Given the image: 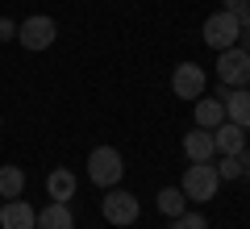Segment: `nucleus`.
Wrapping results in <instances>:
<instances>
[{"mask_svg":"<svg viewBox=\"0 0 250 229\" xmlns=\"http://www.w3.org/2000/svg\"><path fill=\"white\" fill-rule=\"evenodd\" d=\"M154 204H159L163 217H179V212H188V196L179 192V187H163V192L154 196Z\"/></svg>","mask_w":250,"mask_h":229,"instance_id":"dca6fc26","label":"nucleus"},{"mask_svg":"<svg viewBox=\"0 0 250 229\" xmlns=\"http://www.w3.org/2000/svg\"><path fill=\"white\" fill-rule=\"evenodd\" d=\"M221 104H225V121L250 129V88H229V96Z\"/></svg>","mask_w":250,"mask_h":229,"instance_id":"f8f14e48","label":"nucleus"},{"mask_svg":"<svg viewBox=\"0 0 250 229\" xmlns=\"http://www.w3.org/2000/svg\"><path fill=\"white\" fill-rule=\"evenodd\" d=\"M217 187H221V175H217L213 163H192V167L184 171L179 192L188 196V204H208V200L217 196Z\"/></svg>","mask_w":250,"mask_h":229,"instance_id":"f257e3e1","label":"nucleus"},{"mask_svg":"<svg viewBox=\"0 0 250 229\" xmlns=\"http://www.w3.org/2000/svg\"><path fill=\"white\" fill-rule=\"evenodd\" d=\"M171 229H208V221L200 212H179V217H171Z\"/></svg>","mask_w":250,"mask_h":229,"instance_id":"a211bd4d","label":"nucleus"},{"mask_svg":"<svg viewBox=\"0 0 250 229\" xmlns=\"http://www.w3.org/2000/svg\"><path fill=\"white\" fill-rule=\"evenodd\" d=\"M221 9H225V13H233L242 25H250V0H221Z\"/></svg>","mask_w":250,"mask_h":229,"instance_id":"6ab92c4d","label":"nucleus"},{"mask_svg":"<svg viewBox=\"0 0 250 229\" xmlns=\"http://www.w3.org/2000/svg\"><path fill=\"white\" fill-rule=\"evenodd\" d=\"M238 34H242V21L233 17V13H208L205 21V46H213V50H229V46H238Z\"/></svg>","mask_w":250,"mask_h":229,"instance_id":"423d86ee","label":"nucleus"},{"mask_svg":"<svg viewBox=\"0 0 250 229\" xmlns=\"http://www.w3.org/2000/svg\"><path fill=\"white\" fill-rule=\"evenodd\" d=\"M9 38H17V21L0 17V42H9Z\"/></svg>","mask_w":250,"mask_h":229,"instance_id":"aec40b11","label":"nucleus"},{"mask_svg":"<svg viewBox=\"0 0 250 229\" xmlns=\"http://www.w3.org/2000/svg\"><path fill=\"white\" fill-rule=\"evenodd\" d=\"M213 167H217L221 179H242V159L238 154H221V159H213Z\"/></svg>","mask_w":250,"mask_h":229,"instance_id":"f3484780","label":"nucleus"},{"mask_svg":"<svg viewBox=\"0 0 250 229\" xmlns=\"http://www.w3.org/2000/svg\"><path fill=\"white\" fill-rule=\"evenodd\" d=\"M21 192H25V171L13 167V163H4V167H0V200H17Z\"/></svg>","mask_w":250,"mask_h":229,"instance_id":"4468645a","label":"nucleus"},{"mask_svg":"<svg viewBox=\"0 0 250 229\" xmlns=\"http://www.w3.org/2000/svg\"><path fill=\"white\" fill-rule=\"evenodd\" d=\"M121 175H125V159H121L117 146H96L88 154V179L96 187H117Z\"/></svg>","mask_w":250,"mask_h":229,"instance_id":"f03ea898","label":"nucleus"},{"mask_svg":"<svg viewBox=\"0 0 250 229\" xmlns=\"http://www.w3.org/2000/svg\"><path fill=\"white\" fill-rule=\"evenodd\" d=\"M38 229H75L71 200H50L42 212H38Z\"/></svg>","mask_w":250,"mask_h":229,"instance_id":"9d476101","label":"nucleus"},{"mask_svg":"<svg viewBox=\"0 0 250 229\" xmlns=\"http://www.w3.org/2000/svg\"><path fill=\"white\" fill-rule=\"evenodd\" d=\"M208 88V75L200 62H179L175 71H171V92H175L179 100H200Z\"/></svg>","mask_w":250,"mask_h":229,"instance_id":"0eeeda50","label":"nucleus"},{"mask_svg":"<svg viewBox=\"0 0 250 229\" xmlns=\"http://www.w3.org/2000/svg\"><path fill=\"white\" fill-rule=\"evenodd\" d=\"M217 80L229 83V88H250V54L242 46L217 50Z\"/></svg>","mask_w":250,"mask_h":229,"instance_id":"39448f33","label":"nucleus"},{"mask_svg":"<svg viewBox=\"0 0 250 229\" xmlns=\"http://www.w3.org/2000/svg\"><path fill=\"white\" fill-rule=\"evenodd\" d=\"M54 38H59V25H54V17H42V13H34V17H25L17 25V42L25 46V50H50Z\"/></svg>","mask_w":250,"mask_h":229,"instance_id":"20e7f679","label":"nucleus"},{"mask_svg":"<svg viewBox=\"0 0 250 229\" xmlns=\"http://www.w3.org/2000/svg\"><path fill=\"white\" fill-rule=\"evenodd\" d=\"M100 212H104L108 225H134L142 204H138L134 192H125V187H104V200H100Z\"/></svg>","mask_w":250,"mask_h":229,"instance_id":"7ed1b4c3","label":"nucleus"},{"mask_svg":"<svg viewBox=\"0 0 250 229\" xmlns=\"http://www.w3.org/2000/svg\"><path fill=\"white\" fill-rule=\"evenodd\" d=\"M238 46L250 54V25H242V34H238Z\"/></svg>","mask_w":250,"mask_h":229,"instance_id":"412c9836","label":"nucleus"},{"mask_svg":"<svg viewBox=\"0 0 250 229\" xmlns=\"http://www.w3.org/2000/svg\"><path fill=\"white\" fill-rule=\"evenodd\" d=\"M46 196H50V200H75V171L54 167L50 175H46Z\"/></svg>","mask_w":250,"mask_h":229,"instance_id":"ddd939ff","label":"nucleus"},{"mask_svg":"<svg viewBox=\"0 0 250 229\" xmlns=\"http://www.w3.org/2000/svg\"><path fill=\"white\" fill-rule=\"evenodd\" d=\"M213 142H217V154H242L246 150V129L233 121H221L213 129Z\"/></svg>","mask_w":250,"mask_h":229,"instance_id":"9b49d317","label":"nucleus"},{"mask_svg":"<svg viewBox=\"0 0 250 229\" xmlns=\"http://www.w3.org/2000/svg\"><path fill=\"white\" fill-rule=\"evenodd\" d=\"M0 229H38V208L29 200H4L0 204Z\"/></svg>","mask_w":250,"mask_h":229,"instance_id":"6e6552de","label":"nucleus"},{"mask_svg":"<svg viewBox=\"0 0 250 229\" xmlns=\"http://www.w3.org/2000/svg\"><path fill=\"white\" fill-rule=\"evenodd\" d=\"M221 121H225V104L217 96H208V100L200 96L196 100V125H200V129H217Z\"/></svg>","mask_w":250,"mask_h":229,"instance_id":"2eb2a0df","label":"nucleus"},{"mask_svg":"<svg viewBox=\"0 0 250 229\" xmlns=\"http://www.w3.org/2000/svg\"><path fill=\"white\" fill-rule=\"evenodd\" d=\"M184 154H188V163H213L217 159V142H213V129H192V133H184Z\"/></svg>","mask_w":250,"mask_h":229,"instance_id":"1a4fd4ad","label":"nucleus"}]
</instances>
